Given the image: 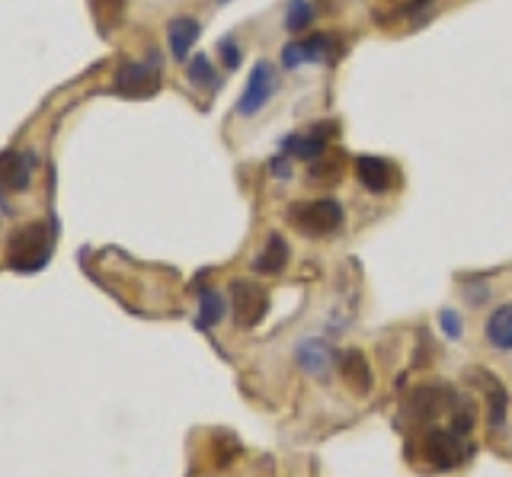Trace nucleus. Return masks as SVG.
Masks as SVG:
<instances>
[{"label": "nucleus", "mask_w": 512, "mask_h": 477, "mask_svg": "<svg viewBox=\"0 0 512 477\" xmlns=\"http://www.w3.org/2000/svg\"><path fill=\"white\" fill-rule=\"evenodd\" d=\"M224 298H221V292H215V289H205L202 292V298H199V327L202 330H208V327H215L221 317H224Z\"/></svg>", "instance_id": "20"}, {"label": "nucleus", "mask_w": 512, "mask_h": 477, "mask_svg": "<svg viewBox=\"0 0 512 477\" xmlns=\"http://www.w3.org/2000/svg\"><path fill=\"white\" fill-rule=\"evenodd\" d=\"M160 61L148 58V61H128L116 71V93L128 100H148L160 90Z\"/></svg>", "instance_id": "4"}, {"label": "nucleus", "mask_w": 512, "mask_h": 477, "mask_svg": "<svg viewBox=\"0 0 512 477\" xmlns=\"http://www.w3.org/2000/svg\"><path fill=\"white\" fill-rule=\"evenodd\" d=\"M484 333H487V343L493 349H503V353H512V301L506 305L493 308L487 324H484Z\"/></svg>", "instance_id": "16"}, {"label": "nucleus", "mask_w": 512, "mask_h": 477, "mask_svg": "<svg viewBox=\"0 0 512 477\" xmlns=\"http://www.w3.org/2000/svg\"><path fill=\"white\" fill-rule=\"evenodd\" d=\"M282 65H285L288 71H295V68H301V65H304V58H301V45H298V42H288L285 49H282Z\"/></svg>", "instance_id": "24"}, {"label": "nucleus", "mask_w": 512, "mask_h": 477, "mask_svg": "<svg viewBox=\"0 0 512 477\" xmlns=\"http://www.w3.org/2000/svg\"><path fill=\"white\" fill-rule=\"evenodd\" d=\"M55 250V228L48 221H32L10 234L7 241V266L13 273H39L52 260Z\"/></svg>", "instance_id": "1"}, {"label": "nucleus", "mask_w": 512, "mask_h": 477, "mask_svg": "<svg viewBox=\"0 0 512 477\" xmlns=\"http://www.w3.org/2000/svg\"><path fill=\"white\" fill-rule=\"evenodd\" d=\"M285 221L304 237H330L343 228L346 212L336 199H308L288 205Z\"/></svg>", "instance_id": "2"}, {"label": "nucleus", "mask_w": 512, "mask_h": 477, "mask_svg": "<svg viewBox=\"0 0 512 477\" xmlns=\"http://www.w3.org/2000/svg\"><path fill=\"white\" fill-rule=\"evenodd\" d=\"M301 58L304 65H333L343 55V42L333 33H314L308 39H301Z\"/></svg>", "instance_id": "12"}, {"label": "nucleus", "mask_w": 512, "mask_h": 477, "mask_svg": "<svg viewBox=\"0 0 512 477\" xmlns=\"http://www.w3.org/2000/svg\"><path fill=\"white\" fill-rule=\"evenodd\" d=\"M336 369H340L343 385L356 394V397H368L375 388V372L368 365L362 349H346V353L336 356Z\"/></svg>", "instance_id": "9"}, {"label": "nucleus", "mask_w": 512, "mask_h": 477, "mask_svg": "<svg viewBox=\"0 0 512 477\" xmlns=\"http://www.w3.org/2000/svg\"><path fill=\"white\" fill-rule=\"evenodd\" d=\"M439 327H442V333H445L448 340H458V337H461V330H464L461 314L452 311V308H442V311H439Z\"/></svg>", "instance_id": "23"}, {"label": "nucleus", "mask_w": 512, "mask_h": 477, "mask_svg": "<svg viewBox=\"0 0 512 477\" xmlns=\"http://www.w3.org/2000/svg\"><path fill=\"white\" fill-rule=\"evenodd\" d=\"M336 125L333 122H317L311 125V132H298L282 138V154L301 157V161H317L320 154H327V141L333 135Z\"/></svg>", "instance_id": "10"}, {"label": "nucleus", "mask_w": 512, "mask_h": 477, "mask_svg": "<svg viewBox=\"0 0 512 477\" xmlns=\"http://www.w3.org/2000/svg\"><path fill=\"white\" fill-rule=\"evenodd\" d=\"M314 4L311 0H288V7H285V29L288 33H304L311 23H314Z\"/></svg>", "instance_id": "19"}, {"label": "nucleus", "mask_w": 512, "mask_h": 477, "mask_svg": "<svg viewBox=\"0 0 512 477\" xmlns=\"http://www.w3.org/2000/svg\"><path fill=\"white\" fill-rule=\"evenodd\" d=\"M298 359H301V365L308 369L311 375H317V378H324L327 375V369H330V362H333V353L324 346V343H304L301 349H298Z\"/></svg>", "instance_id": "18"}, {"label": "nucleus", "mask_w": 512, "mask_h": 477, "mask_svg": "<svg viewBox=\"0 0 512 477\" xmlns=\"http://www.w3.org/2000/svg\"><path fill=\"white\" fill-rule=\"evenodd\" d=\"M32 167L36 157L26 151H4L0 154V189L7 193H26L32 183Z\"/></svg>", "instance_id": "11"}, {"label": "nucleus", "mask_w": 512, "mask_h": 477, "mask_svg": "<svg viewBox=\"0 0 512 477\" xmlns=\"http://www.w3.org/2000/svg\"><path fill=\"white\" fill-rule=\"evenodd\" d=\"M221 4H224V0H221Z\"/></svg>", "instance_id": "26"}, {"label": "nucleus", "mask_w": 512, "mask_h": 477, "mask_svg": "<svg viewBox=\"0 0 512 477\" xmlns=\"http://www.w3.org/2000/svg\"><path fill=\"white\" fill-rule=\"evenodd\" d=\"M231 308H234L237 327L253 330L269 311V292L253 279H234L231 282Z\"/></svg>", "instance_id": "5"}, {"label": "nucleus", "mask_w": 512, "mask_h": 477, "mask_svg": "<svg viewBox=\"0 0 512 477\" xmlns=\"http://www.w3.org/2000/svg\"><path fill=\"white\" fill-rule=\"evenodd\" d=\"M461 401L455 388L448 385H439V381H432V385H420L413 388L410 401H407V413L416 420V423H426V420H436L442 410L452 413L455 404Z\"/></svg>", "instance_id": "6"}, {"label": "nucleus", "mask_w": 512, "mask_h": 477, "mask_svg": "<svg viewBox=\"0 0 512 477\" xmlns=\"http://www.w3.org/2000/svg\"><path fill=\"white\" fill-rule=\"evenodd\" d=\"M420 455L436 471H455V468L464 465V461H468L471 445H468V436H461L458 429H452V426H448V429L432 426L429 433L420 439Z\"/></svg>", "instance_id": "3"}, {"label": "nucleus", "mask_w": 512, "mask_h": 477, "mask_svg": "<svg viewBox=\"0 0 512 477\" xmlns=\"http://www.w3.org/2000/svg\"><path fill=\"white\" fill-rule=\"evenodd\" d=\"M288 241L279 234V231H272L269 237H266V244H263V250L256 253V260H253V269L256 273H263V276H279L282 269L288 266Z\"/></svg>", "instance_id": "13"}, {"label": "nucleus", "mask_w": 512, "mask_h": 477, "mask_svg": "<svg viewBox=\"0 0 512 477\" xmlns=\"http://www.w3.org/2000/svg\"><path fill=\"white\" fill-rule=\"evenodd\" d=\"M269 170L276 173L279 180H292V164H288V154H279V157H272Z\"/></svg>", "instance_id": "25"}, {"label": "nucleus", "mask_w": 512, "mask_h": 477, "mask_svg": "<svg viewBox=\"0 0 512 477\" xmlns=\"http://www.w3.org/2000/svg\"><path fill=\"white\" fill-rule=\"evenodd\" d=\"M218 55H221V65L228 68V71H237L240 61H244V52H240V42L234 36H224L218 42Z\"/></svg>", "instance_id": "22"}, {"label": "nucleus", "mask_w": 512, "mask_h": 477, "mask_svg": "<svg viewBox=\"0 0 512 477\" xmlns=\"http://www.w3.org/2000/svg\"><path fill=\"white\" fill-rule=\"evenodd\" d=\"M308 177H311V183H320V186L340 183V177H343V154H320L317 161L311 164Z\"/></svg>", "instance_id": "17"}, {"label": "nucleus", "mask_w": 512, "mask_h": 477, "mask_svg": "<svg viewBox=\"0 0 512 477\" xmlns=\"http://www.w3.org/2000/svg\"><path fill=\"white\" fill-rule=\"evenodd\" d=\"M186 77H189V84H196V87H218L212 58L208 55H192L186 61Z\"/></svg>", "instance_id": "21"}, {"label": "nucleus", "mask_w": 512, "mask_h": 477, "mask_svg": "<svg viewBox=\"0 0 512 477\" xmlns=\"http://www.w3.org/2000/svg\"><path fill=\"white\" fill-rule=\"evenodd\" d=\"M480 381H484V391H487V417H490V433L493 429H503L506 426V410H509V394L503 388V381L490 375V372H474Z\"/></svg>", "instance_id": "15"}, {"label": "nucleus", "mask_w": 512, "mask_h": 477, "mask_svg": "<svg viewBox=\"0 0 512 477\" xmlns=\"http://www.w3.org/2000/svg\"><path fill=\"white\" fill-rule=\"evenodd\" d=\"M276 87H279L276 68H272L266 58H260L253 65V71L247 77V87H244V93H240V100H237V113L240 116H256L272 100Z\"/></svg>", "instance_id": "7"}, {"label": "nucleus", "mask_w": 512, "mask_h": 477, "mask_svg": "<svg viewBox=\"0 0 512 477\" xmlns=\"http://www.w3.org/2000/svg\"><path fill=\"white\" fill-rule=\"evenodd\" d=\"M356 177L359 183L368 189V193H388L400 183V170L388 161V157H378V154H362L356 161Z\"/></svg>", "instance_id": "8"}, {"label": "nucleus", "mask_w": 512, "mask_h": 477, "mask_svg": "<svg viewBox=\"0 0 512 477\" xmlns=\"http://www.w3.org/2000/svg\"><path fill=\"white\" fill-rule=\"evenodd\" d=\"M199 33H202L199 20H192V17H176V20H170L167 39H170V52H173L176 61H186L189 58L192 45L199 42Z\"/></svg>", "instance_id": "14"}]
</instances>
